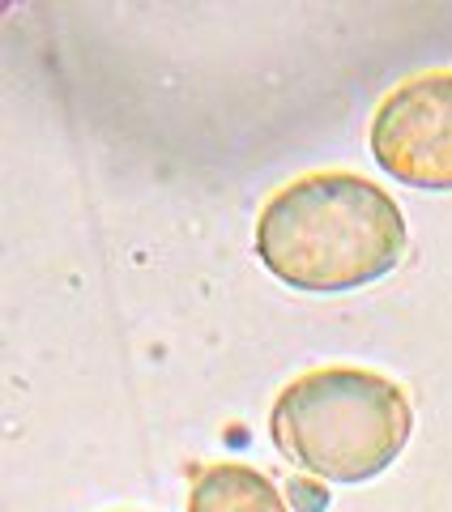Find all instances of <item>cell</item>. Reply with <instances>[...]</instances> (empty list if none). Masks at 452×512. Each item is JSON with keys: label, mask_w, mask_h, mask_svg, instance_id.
Returning <instances> with one entry per match:
<instances>
[{"label": "cell", "mask_w": 452, "mask_h": 512, "mask_svg": "<svg viewBox=\"0 0 452 512\" xmlns=\"http://www.w3.org/2000/svg\"><path fill=\"white\" fill-rule=\"evenodd\" d=\"M256 252L273 278L299 291H354L393 274L406 252V218L380 184L320 171L269 197Z\"/></svg>", "instance_id": "6da1fadb"}, {"label": "cell", "mask_w": 452, "mask_h": 512, "mask_svg": "<svg viewBox=\"0 0 452 512\" xmlns=\"http://www.w3.org/2000/svg\"><path fill=\"white\" fill-rule=\"evenodd\" d=\"M282 453L325 483H367L397 461L414 406L397 380L363 367H320L290 380L269 414Z\"/></svg>", "instance_id": "7a4b0ae2"}, {"label": "cell", "mask_w": 452, "mask_h": 512, "mask_svg": "<svg viewBox=\"0 0 452 512\" xmlns=\"http://www.w3.org/2000/svg\"><path fill=\"white\" fill-rule=\"evenodd\" d=\"M371 154L410 188H452V69L401 82L371 116Z\"/></svg>", "instance_id": "3957f363"}, {"label": "cell", "mask_w": 452, "mask_h": 512, "mask_svg": "<svg viewBox=\"0 0 452 512\" xmlns=\"http://www.w3.org/2000/svg\"><path fill=\"white\" fill-rule=\"evenodd\" d=\"M188 512H290V504L261 470L222 461L192 483Z\"/></svg>", "instance_id": "277c9868"}]
</instances>
